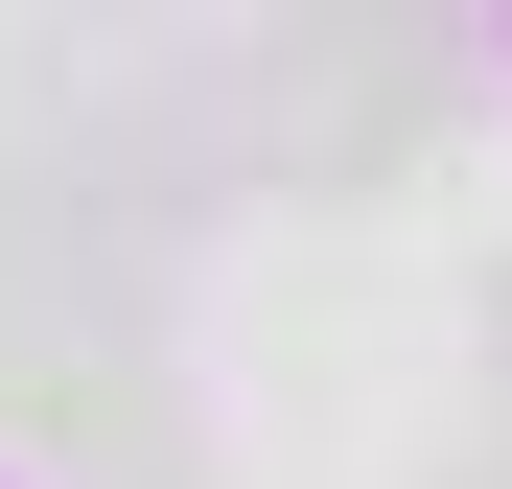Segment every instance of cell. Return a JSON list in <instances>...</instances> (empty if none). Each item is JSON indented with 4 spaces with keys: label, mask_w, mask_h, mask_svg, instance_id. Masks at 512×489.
<instances>
[{
    "label": "cell",
    "mask_w": 512,
    "mask_h": 489,
    "mask_svg": "<svg viewBox=\"0 0 512 489\" xmlns=\"http://www.w3.org/2000/svg\"><path fill=\"white\" fill-rule=\"evenodd\" d=\"M489 373H512V280H489Z\"/></svg>",
    "instance_id": "cell-2"
},
{
    "label": "cell",
    "mask_w": 512,
    "mask_h": 489,
    "mask_svg": "<svg viewBox=\"0 0 512 489\" xmlns=\"http://www.w3.org/2000/svg\"><path fill=\"white\" fill-rule=\"evenodd\" d=\"M233 117H256L280 187H396V140L443 117V47H419V24H280L233 70Z\"/></svg>",
    "instance_id": "cell-1"
}]
</instances>
